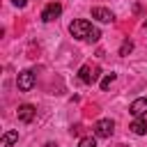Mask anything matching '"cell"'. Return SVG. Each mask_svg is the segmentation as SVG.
Instances as JSON below:
<instances>
[{
    "label": "cell",
    "instance_id": "6da1fadb",
    "mask_svg": "<svg viewBox=\"0 0 147 147\" xmlns=\"http://www.w3.org/2000/svg\"><path fill=\"white\" fill-rule=\"evenodd\" d=\"M69 32H71V37H76V39H80V41H99V39H101V30L94 28V25H92L90 21H85V18L74 21V23L69 25Z\"/></svg>",
    "mask_w": 147,
    "mask_h": 147
},
{
    "label": "cell",
    "instance_id": "7a4b0ae2",
    "mask_svg": "<svg viewBox=\"0 0 147 147\" xmlns=\"http://www.w3.org/2000/svg\"><path fill=\"white\" fill-rule=\"evenodd\" d=\"M99 74H101V69H99L96 64H83V67L78 69V78H80L85 85H94V83L99 80Z\"/></svg>",
    "mask_w": 147,
    "mask_h": 147
},
{
    "label": "cell",
    "instance_id": "3957f363",
    "mask_svg": "<svg viewBox=\"0 0 147 147\" xmlns=\"http://www.w3.org/2000/svg\"><path fill=\"white\" fill-rule=\"evenodd\" d=\"M34 83H37V78H34V74H32L30 69L21 71V74H18V78H16V85H18V90H21V92H30V90L34 87Z\"/></svg>",
    "mask_w": 147,
    "mask_h": 147
},
{
    "label": "cell",
    "instance_id": "277c9868",
    "mask_svg": "<svg viewBox=\"0 0 147 147\" xmlns=\"http://www.w3.org/2000/svg\"><path fill=\"white\" fill-rule=\"evenodd\" d=\"M113 131H115V122L113 119H99L96 124H94V136L96 138H110L113 136Z\"/></svg>",
    "mask_w": 147,
    "mask_h": 147
},
{
    "label": "cell",
    "instance_id": "5b68a950",
    "mask_svg": "<svg viewBox=\"0 0 147 147\" xmlns=\"http://www.w3.org/2000/svg\"><path fill=\"white\" fill-rule=\"evenodd\" d=\"M60 14H62V5H60V2H48V5L44 7V11H41V21H44V23H51V21H55Z\"/></svg>",
    "mask_w": 147,
    "mask_h": 147
},
{
    "label": "cell",
    "instance_id": "8992f818",
    "mask_svg": "<svg viewBox=\"0 0 147 147\" xmlns=\"http://www.w3.org/2000/svg\"><path fill=\"white\" fill-rule=\"evenodd\" d=\"M18 119L23 122V124H28V122H32L34 119V115H37V108L32 106V103H23V106H18Z\"/></svg>",
    "mask_w": 147,
    "mask_h": 147
},
{
    "label": "cell",
    "instance_id": "52a82bcc",
    "mask_svg": "<svg viewBox=\"0 0 147 147\" xmlns=\"http://www.w3.org/2000/svg\"><path fill=\"white\" fill-rule=\"evenodd\" d=\"M129 113H131L133 117H142V115L147 113V96H138L136 101H131Z\"/></svg>",
    "mask_w": 147,
    "mask_h": 147
},
{
    "label": "cell",
    "instance_id": "ba28073f",
    "mask_svg": "<svg viewBox=\"0 0 147 147\" xmlns=\"http://www.w3.org/2000/svg\"><path fill=\"white\" fill-rule=\"evenodd\" d=\"M92 18H96V21H101V23H110V21H113V11L106 9V7H94V9H92Z\"/></svg>",
    "mask_w": 147,
    "mask_h": 147
},
{
    "label": "cell",
    "instance_id": "9c48e42d",
    "mask_svg": "<svg viewBox=\"0 0 147 147\" xmlns=\"http://www.w3.org/2000/svg\"><path fill=\"white\" fill-rule=\"evenodd\" d=\"M129 129H131L136 136H145V133H147V119H145V117H136Z\"/></svg>",
    "mask_w": 147,
    "mask_h": 147
},
{
    "label": "cell",
    "instance_id": "30bf717a",
    "mask_svg": "<svg viewBox=\"0 0 147 147\" xmlns=\"http://www.w3.org/2000/svg\"><path fill=\"white\" fill-rule=\"evenodd\" d=\"M16 140H18V131H5L0 138V147H11Z\"/></svg>",
    "mask_w": 147,
    "mask_h": 147
},
{
    "label": "cell",
    "instance_id": "8fae6325",
    "mask_svg": "<svg viewBox=\"0 0 147 147\" xmlns=\"http://www.w3.org/2000/svg\"><path fill=\"white\" fill-rule=\"evenodd\" d=\"M78 147H96V140H94L92 136H85V138H80Z\"/></svg>",
    "mask_w": 147,
    "mask_h": 147
},
{
    "label": "cell",
    "instance_id": "7c38bea8",
    "mask_svg": "<svg viewBox=\"0 0 147 147\" xmlns=\"http://www.w3.org/2000/svg\"><path fill=\"white\" fill-rule=\"evenodd\" d=\"M131 51H133V44H131V41H124V44L119 46V55H129Z\"/></svg>",
    "mask_w": 147,
    "mask_h": 147
},
{
    "label": "cell",
    "instance_id": "4fadbf2b",
    "mask_svg": "<svg viewBox=\"0 0 147 147\" xmlns=\"http://www.w3.org/2000/svg\"><path fill=\"white\" fill-rule=\"evenodd\" d=\"M113 80H115V74H108V76H103V80H101V90H108Z\"/></svg>",
    "mask_w": 147,
    "mask_h": 147
},
{
    "label": "cell",
    "instance_id": "5bb4252c",
    "mask_svg": "<svg viewBox=\"0 0 147 147\" xmlns=\"http://www.w3.org/2000/svg\"><path fill=\"white\" fill-rule=\"evenodd\" d=\"M11 2H14L16 7H25V5H28V0H11Z\"/></svg>",
    "mask_w": 147,
    "mask_h": 147
},
{
    "label": "cell",
    "instance_id": "9a60e30c",
    "mask_svg": "<svg viewBox=\"0 0 147 147\" xmlns=\"http://www.w3.org/2000/svg\"><path fill=\"white\" fill-rule=\"evenodd\" d=\"M44 147H57V145H53V142H46V145H44Z\"/></svg>",
    "mask_w": 147,
    "mask_h": 147
}]
</instances>
